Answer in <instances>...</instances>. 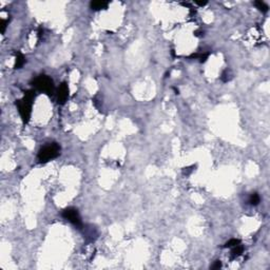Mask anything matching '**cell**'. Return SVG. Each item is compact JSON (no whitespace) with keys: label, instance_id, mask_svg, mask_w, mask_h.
<instances>
[{"label":"cell","instance_id":"obj_1","mask_svg":"<svg viewBox=\"0 0 270 270\" xmlns=\"http://www.w3.org/2000/svg\"><path fill=\"white\" fill-rule=\"evenodd\" d=\"M35 98V92L33 90H29L24 92V96L22 99L16 100V107L18 109V112L21 116V119L24 125H27L30 122L32 112V105L33 100Z\"/></svg>","mask_w":270,"mask_h":270},{"label":"cell","instance_id":"obj_2","mask_svg":"<svg viewBox=\"0 0 270 270\" xmlns=\"http://www.w3.org/2000/svg\"><path fill=\"white\" fill-rule=\"evenodd\" d=\"M32 85L36 90L40 91V92L47 93V95H52L55 91L54 82L51 77L47 76V75H40V76L36 77L32 81Z\"/></svg>","mask_w":270,"mask_h":270},{"label":"cell","instance_id":"obj_3","mask_svg":"<svg viewBox=\"0 0 270 270\" xmlns=\"http://www.w3.org/2000/svg\"><path fill=\"white\" fill-rule=\"evenodd\" d=\"M60 153V147L56 142H52L39 150L38 153V160L40 162H47L49 160L56 158Z\"/></svg>","mask_w":270,"mask_h":270},{"label":"cell","instance_id":"obj_4","mask_svg":"<svg viewBox=\"0 0 270 270\" xmlns=\"http://www.w3.org/2000/svg\"><path fill=\"white\" fill-rule=\"evenodd\" d=\"M62 217L72 223L76 227H81V220L78 211L74 208H67L62 211Z\"/></svg>","mask_w":270,"mask_h":270},{"label":"cell","instance_id":"obj_5","mask_svg":"<svg viewBox=\"0 0 270 270\" xmlns=\"http://www.w3.org/2000/svg\"><path fill=\"white\" fill-rule=\"evenodd\" d=\"M69 98V88L65 82H62L57 89V100L59 105H65L67 99Z\"/></svg>","mask_w":270,"mask_h":270},{"label":"cell","instance_id":"obj_6","mask_svg":"<svg viewBox=\"0 0 270 270\" xmlns=\"http://www.w3.org/2000/svg\"><path fill=\"white\" fill-rule=\"evenodd\" d=\"M109 5L108 1H92L90 3V7L94 11H100V10H106Z\"/></svg>","mask_w":270,"mask_h":270},{"label":"cell","instance_id":"obj_7","mask_svg":"<svg viewBox=\"0 0 270 270\" xmlns=\"http://www.w3.org/2000/svg\"><path fill=\"white\" fill-rule=\"evenodd\" d=\"M24 62H25L24 56H23L21 53L18 52L17 54H16V62H15V65H14L15 69H20V68L24 65Z\"/></svg>","mask_w":270,"mask_h":270},{"label":"cell","instance_id":"obj_8","mask_svg":"<svg viewBox=\"0 0 270 270\" xmlns=\"http://www.w3.org/2000/svg\"><path fill=\"white\" fill-rule=\"evenodd\" d=\"M243 251H244V247L240 245V244L239 245L234 246L233 249H232V252H231L232 253V259H235V257H240V255L243 253Z\"/></svg>","mask_w":270,"mask_h":270},{"label":"cell","instance_id":"obj_9","mask_svg":"<svg viewBox=\"0 0 270 270\" xmlns=\"http://www.w3.org/2000/svg\"><path fill=\"white\" fill-rule=\"evenodd\" d=\"M249 202L251 204V205H257L260 202V195L257 193H252L251 195H250V198H249Z\"/></svg>","mask_w":270,"mask_h":270},{"label":"cell","instance_id":"obj_10","mask_svg":"<svg viewBox=\"0 0 270 270\" xmlns=\"http://www.w3.org/2000/svg\"><path fill=\"white\" fill-rule=\"evenodd\" d=\"M254 5L260 10V11L263 12V13H266V12L268 11V7L264 2H262V1H255Z\"/></svg>","mask_w":270,"mask_h":270},{"label":"cell","instance_id":"obj_11","mask_svg":"<svg viewBox=\"0 0 270 270\" xmlns=\"http://www.w3.org/2000/svg\"><path fill=\"white\" fill-rule=\"evenodd\" d=\"M239 244H241V241H240V240L232 239V240H230V241H228L227 243L225 244L224 247L225 248H231V247H234V246H236V245H239Z\"/></svg>","mask_w":270,"mask_h":270},{"label":"cell","instance_id":"obj_12","mask_svg":"<svg viewBox=\"0 0 270 270\" xmlns=\"http://www.w3.org/2000/svg\"><path fill=\"white\" fill-rule=\"evenodd\" d=\"M7 21L5 20V19H1V21H0V27H1V33H4L5 32V29H7Z\"/></svg>","mask_w":270,"mask_h":270},{"label":"cell","instance_id":"obj_13","mask_svg":"<svg viewBox=\"0 0 270 270\" xmlns=\"http://www.w3.org/2000/svg\"><path fill=\"white\" fill-rule=\"evenodd\" d=\"M221 267H222L221 261H215V262H214L213 265L211 266V269H220Z\"/></svg>","mask_w":270,"mask_h":270},{"label":"cell","instance_id":"obj_14","mask_svg":"<svg viewBox=\"0 0 270 270\" xmlns=\"http://www.w3.org/2000/svg\"><path fill=\"white\" fill-rule=\"evenodd\" d=\"M221 79L222 80L224 81V82H227L228 80H229V78H228V74H227V72H223V74H222V76H221Z\"/></svg>","mask_w":270,"mask_h":270},{"label":"cell","instance_id":"obj_15","mask_svg":"<svg viewBox=\"0 0 270 270\" xmlns=\"http://www.w3.org/2000/svg\"><path fill=\"white\" fill-rule=\"evenodd\" d=\"M195 3L197 5H200V7H204V5H206L207 4V1H195Z\"/></svg>","mask_w":270,"mask_h":270},{"label":"cell","instance_id":"obj_16","mask_svg":"<svg viewBox=\"0 0 270 270\" xmlns=\"http://www.w3.org/2000/svg\"><path fill=\"white\" fill-rule=\"evenodd\" d=\"M202 34H204V32H202V31H195L194 32V35H195V36H200V35H202Z\"/></svg>","mask_w":270,"mask_h":270}]
</instances>
